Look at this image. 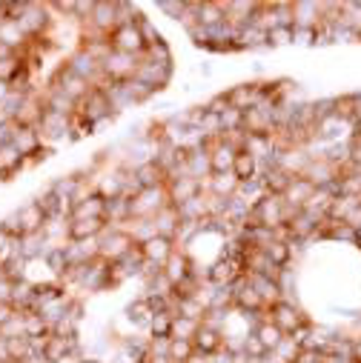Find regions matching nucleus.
Instances as JSON below:
<instances>
[{
	"instance_id": "obj_16",
	"label": "nucleus",
	"mask_w": 361,
	"mask_h": 363,
	"mask_svg": "<svg viewBox=\"0 0 361 363\" xmlns=\"http://www.w3.org/2000/svg\"><path fill=\"white\" fill-rule=\"evenodd\" d=\"M129 172H132V180H135L138 189H161V186H166V180H169L166 169L158 160H144Z\"/></svg>"
},
{
	"instance_id": "obj_34",
	"label": "nucleus",
	"mask_w": 361,
	"mask_h": 363,
	"mask_svg": "<svg viewBox=\"0 0 361 363\" xmlns=\"http://www.w3.org/2000/svg\"><path fill=\"white\" fill-rule=\"evenodd\" d=\"M124 315H126V320L135 326V332H138V329H149V320L155 318V312H152V306H149L146 298L132 301V303L124 309Z\"/></svg>"
},
{
	"instance_id": "obj_28",
	"label": "nucleus",
	"mask_w": 361,
	"mask_h": 363,
	"mask_svg": "<svg viewBox=\"0 0 361 363\" xmlns=\"http://www.w3.org/2000/svg\"><path fill=\"white\" fill-rule=\"evenodd\" d=\"M180 212L169 203L166 209H161L155 218H152V226H155V235H163V238H169V240H175L178 238V229H180Z\"/></svg>"
},
{
	"instance_id": "obj_33",
	"label": "nucleus",
	"mask_w": 361,
	"mask_h": 363,
	"mask_svg": "<svg viewBox=\"0 0 361 363\" xmlns=\"http://www.w3.org/2000/svg\"><path fill=\"white\" fill-rule=\"evenodd\" d=\"M255 49H266V32H261L252 23L241 26L235 38V52H255Z\"/></svg>"
},
{
	"instance_id": "obj_25",
	"label": "nucleus",
	"mask_w": 361,
	"mask_h": 363,
	"mask_svg": "<svg viewBox=\"0 0 361 363\" xmlns=\"http://www.w3.org/2000/svg\"><path fill=\"white\" fill-rule=\"evenodd\" d=\"M232 174L238 184H249V180H258L261 174V160L255 155H249L247 149H238L235 152V163H232Z\"/></svg>"
},
{
	"instance_id": "obj_37",
	"label": "nucleus",
	"mask_w": 361,
	"mask_h": 363,
	"mask_svg": "<svg viewBox=\"0 0 361 363\" xmlns=\"http://www.w3.org/2000/svg\"><path fill=\"white\" fill-rule=\"evenodd\" d=\"M166 357L172 360V363H190L193 357H195V346H193V340H169V349H166Z\"/></svg>"
},
{
	"instance_id": "obj_49",
	"label": "nucleus",
	"mask_w": 361,
	"mask_h": 363,
	"mask_svg": "<svg viewBox=\"0 0 361 363\" xmlns=\"http://www.w3.org/2000/svg\"><path fill=\"white\" fill-rule=\"evenodd\" d=\"M0 363H12V357H9V340L0 335Z\"/></svg>"
},
{
	"instance_id": "obj_17",
	"label": "nucleus",
	"mask_w": 361,
	"mask_h": 363,
	"mask_svg": "<svg viewBox=\"0 0 361 363\" xmlns=\"http://www.w3.org/2000/svg\"><path fill=\"white\" fill-rule=\"evenodd\" d=\"M109 229V220L95 218V220H66V243H86L98 240Z\"/></svg>"
},
{
	"instance_id": "obj_22",
	"label": "nucleus",
	"mask_w": 361,
	"mask_h": 363,
	"mask_svg": "<svg viewBox=\"0 0 361 363\" xmlns=\"http://www.w3.org/2000/svg\"><path fill=\"white\" fill-rule=\"evenodd\" d=\"M235 152L227 140H210V166H212V174H230L232 172V163H235Z\"/></svg>"
},
{
	"instance_id": "obj_15",
	"label": "nucleus",
	"mask_w": 361,
	"mask_h": 363,
	"mask_svg": "<svg viewBox=\"0 0 361 363\" xmlns=\"http://www.w3.org/2000/svg\"><path fill=\"white\" fill-rule=\"evenodd\" d=\"M95 218L107 220V198H101L98 192H89L80 201H75L66 215V220H95Z\"/></svg>"
},
{
	"instance_id": "obj_45",
	"label": "nucleus",
	"mask_w": 361,
	"mask_h": 363,
	"mask_svg": "<svg viewBox=\"0 0 361 363\" xmlns=\"http://www.w3.org/2000/svg\"><path fill=\"white\" fill-rule=\"evenodd\" d=\"M350 166H358L361 169V138L358 135H350Z\"/></svg>"
},
{
	"instance_id": "obj_35",
	"label": "nucleus",
	"mask_w": 361,
	"mask_h": 363,
	"mask_svg": "<svg viewBox=\"0 0 361 363\" xmlns=\"http://www.w3.org/2000/svg\"><path fill=\"white\" fill-rule=\"evenodd\" d=\"M235 192H238V180H235V174L230 172V174H212L210 180H207V195H215V198H235Z\"/></svg>"
},
{
	"instance_id": "obj_9",
	"label": "nucleus",
	"mask_w": 361,
	"mask_h": 363,
	"mask_svg": "<svg viewBox=\"0 0 361 363\" xmlns=\"http://www.w3.org/2000/svg\"><path fill=\"white\" fill-rule=\"evenodd\" d=\"M172 74H175V66L172 63H155V60H146V57H141V66H138V80L141 83H146L152 92L158 95V92H163V89L172 83Z\"/></svg>"
},
{
	"instance_id": "obj_21",
	"label": "nucleus",
	"mask_w": 361,
	"mask_h": 363,
	"mask_svg": "<svg viewBox=\"0 0 361 363\" xmlns=\"http://www.w3.org/2000/svg\"><path fill=\"white\" fill-rule=\"evenodd\" d=\"M69 126H72V118L69 115H58V112H43V121H41V135H43V140L52 146L55 140H60V138H66L69 140Z\"/></svg>"
},
{
	"instance_id": "obj_39",
	"label": "nucleus",
	"mask_w": 361,
	"mask_h": 363,
	"mask_svg": "<svg viewBox=\"0 0 361 363\" xmlns=\"http://www.w3.org/2000/svg\"><path fill=\"white\" fill-rule=\"evenodd\" d=\"M0 232H4L9 240H21V238H26V232H23V226H21V215H18V209L15 212H9L6 218H0Z\"/></svg>"
},
{
	"instance_id": "obj_18",
	"label": "nucleus",
	"mask_w": 361,
	"mask_h": 363,
	"mask_svg": "<svg viewBox=\"0 0 361 363\" xmlns=\"http://www.w3.org/2000/svg\"><path fill=\"white\" fill-rule=\"evenodd\" d=\"M175 249H178V243L169 240V238H163V235H152L149 240L141 243V252H144L146 263H149V266H158V269L166 266V260L175 255Z\"/></svg>"
},
{
	"instance_id": "obj_36",
	"label": "nucleus",
	"mask_w": 361,
	"mask_h": 363,
	"mask_svg": "<svg viewBox=\"0 0 361 363\" xmlns=\"http://www.w3.org/2000/svg\"><path fill=\"white\" fill-rule=\"evenodd\" d=\"M172 320L175 315L172 312H158L152 320H149V340H172Z\"/></svg>"
},
{
	"instance_id": "obj_2",
	"label": "nucleus",
	"mask_w": 361,
	"mask_h": 363,
	"mask_svg": "<svg viewBox=\"0 0 361 363\" xmlns=\"http://www.w3.org/2000/svg\"><path fill=\"white\" fill-rule=\"evenodd\" d=\"M247 278V257H215L207 266V284L210 286H235Z\"/></svg>"
},
{
	"instance_id": "obj_50",
	"label": "nucleus",
	"mask_w": 361,
	"mask_h": 363,
	"mask_svg": "<svg viewBox=\"0 0 361 363\" xmlns=\"http://www.w3.org/2000/svg\"><path fill=\"white\" fill-rule=\"evenodd\" d=\"M12 95V86H9V80H0V106H4V101Z\"/></svg>"
},
{
	"instance_id": "obj_31",
	"label": "nucleus",
	"mask_w": 361,
	"mask_h": 363,
	"mask_svg": "<svg viewBox=\"0 0 361 363\" xmlns=\"http://www.w3.org/2000/svg\"><path fill=\"white\" fill-rule=\"evenodd\" d=\"M293 18H296V26L318 29L321 26V4H316V0H296Z\"/></svg>"
},
{
	"instance_id": "obj_10",
	"label": "nucleus",
	"mask_w": 361,
	"mask_h": 363,
	"mask_svg": "<svg viewBox=\"0 0 361 363\" xmlns=\"http://www.w3.org/2000/svg\"><path fill=\"white\" fill-rule=\"evenodd\" d=\"M109 46L112 52H124V55H132V57H144L146 55V43H144V35L135 23L129 26H118L112 35H109Z\"/></svg>"
},
{
	"instance_id": "obj_8",
	"label": "nucleus",
	"mask_w": 361,
	"mask_h": 363,
	"mask_svg": "<svg viewBox=\"0 0 361 363\" xmlns=\"http://www.w3.org/2000/svg\"><path fill=\"white\" fill-rule=\"evenodd\" d=\"M266 318L273 320L284 335H293L298 326L310 323V318L304 315V309H301L296 301H279L276 306H269V309H266Z\"/></svg>"
},
{
	"instance_id": "obj_26",
	"label": "nucleus",
	"mask_w": 361,
	"mask_h": 363,
	"mask_svg": "<svg viewBox=\"0 0 361 363\" xmlns=\"http://www.w3.org/2000/svg\"><path fill=\"white\" fill-rule=\"evenodd\" d=\"M313 192H316V186L310 184V180H307V177H301V174H296V177L290 180L287 192H284V203H287L290 209H304V206H307V201L313 198Z\"/></svg>"
},
{
	"instance_id": "obj_20",
	"label": "nucleus",
	"mask_w": 361,
	"mask_h": 363,
	"mask_svg": "<svg viewBox=\"0 0 361 363\" xmlns=\"http://www.w3.org/2000/svg\"><path fill=\"white\" fill-rule=\"evenodd\" d=\"M261 186H264V195H276V198H284L287 186H290V180L293 174H287L281 166H261Z\"/></svg>"
},
{
	"instance_id": "obj_24",
	"label": "nucleus",
	"mask_w": 361,
	"mask_h": 363,
	"mask_svg": "<svg viewBox=\"0 0 361 363\" xmlns=\"http://www.w3.org/2000/svg\"><path fill=\"white\" fill-rule=\"evenodd\" d=\"M43 263H46L49 275H52L55 281H63V278H66V272L72 269V260H69V249H66V243L49 246V249H46V255H43Z\"/></svg>"
},
{
	"instance_id": "obj_12",
	"label": "nucleus",
	"mask_w": 361,
	"mask_h": 363,
	"mask_svg": "<svg viewBox=\"0 0 361 363\" xmlns=\"http://www.w3.org/2000/svg\"><path fill=\"white\" fill-rule=\"evenodd\" d=\"M227 104L238 112H247L252 106L261 104V80H244V83H235L232 89H227Z\"/></svg>"
},
{
	"instance_id": "obj_7",
	"label": "nucleus",
	"mask_w": 361,
	"mask_h": 363,
	"mask_svg": "<svg viewBox=\"0 0 361 363\" xmlns=\"http://www.w3.org/2000/svg\"><path fill=\"white\" fill-rule=\"evenodd\" d=\"M138 66H141V57H132V55H124V52H109V57L101 63V69H104L101 83H126L138 74Z\"/></svg>"
},
{
	"instance_id": "obj_29",
	"label": "nucleus",
	"mask_w": 361,
	"mask_h": 363,
	"mask_svg": "<svg viewBox=\"0 0 361 363\" xmlns=\"http://www.w3.org/2000/svg\"><path fill=\"white\" fill-rule=\"evenodd\" d=\"M296 246L298 243H290V240H273L269 246H264L261 252L266 255V260L273 263V266H279V269H287V266H293V257H296Z\"/></svg>"
},
{
	"instance_id": "obj_6",
	"label": "nucleus",
	"mask_w": 361,
	"mask_h": 363,
	"mask_svg": "<svg viewBox=\"0 0 361 363\" xmlns=\"http://www.w3.org/2000/svg\"><path fill=\"white\" fill-rule=\"evenodd\" d=\"M132 203V220H152L161 209L169 206V195H166V186L161 189H141L138 195L129 198Z\"/></svg>"
},
{
	"instance_id": "obj_44",
	"label": "nucleus",
	"mask_w": 361,
	"mask_h": 363,
	"mask_svg": "<svg viewBox=\"0 0 361 363\" xmlns=\"http://www.w3.org/2000/svg\"><path fill=\"white\" fill-rule=\"evenodd\" d=\"M204 106H207V112H212V115H224V112L230 109V104H227V95H224V92L212 95V98H210Z\"/></svg>"
},
{
	"instance_id": "obj_19",
	"label": "nucleus",
	"mask_w": 361,
	"mask_h": 363,
	"mask_svg": "<svg viewBox=\"0 0 361 363\" xmlns=\"http://www.w3.org/2000/svg\"><path fill=\"white\" fill-rule=\"evenodd\" d=\"M193 346H195V354H201V357H215L218 352H224V332H221L218 326L201 323V329H198L195 337H193Z\"/></svg>"
},
{
	"instance_id": "obj_23",
	"label": "nucleus",
	"mask_w": 361,
	"mask_h": 363,
	"mask_svg": "<svg viewBox=\"0 0 361 363\" xmlns=\"http://www.w3.org/2000/svg\"><path fill=\"white\" fill-rule=\"evenodd\" d=\"M247 278H249L252 289L258 292V298L264 301L266 309H269V306H276L279 301H284V289H281L279 278H266V275H247Z\"/></svg>"
},
{
	"instance_id": "obj_3",
	"label": "nucleus",
	"mask_w": 361,
	"mask_h": 363,
	"mask_svg": "<svg viewBox=\"0 0 361 363\" xmlns=\"http://www.w3.org/2000/svg\"><path fill=\"white\" fill-rule=\"evenodd\" d=\"M298 212V209H290L284 203V198H276V195H264L255 206H252V220L266 226V229H279L290 220V215Z\"/></svg>"
},
{
	"instance_id": "obj_48",
	"label": "nucleus",
	"mask_w": 361,
	"mask_h": 363,
	"mask_svg": "<svg viewBox=\"0 0 361 363\" xmlns=\"http://www.w3.org/2000/svg\"><path fill=\"white\" fill-rule=\"evenodd\" d=\"M350 363H361V337L350 343Z\"/></svg>"
},
{
	"instance_id": "obj_11",
	"label": "nucleus",
	"mask_w": 361,
	"mask_h": 363,
	"mask_svg": "<svg viewBox=\"0 0 361 363\" xmlns=\"http://www.w3.org/2000/svg\"><path fill=\"white\" fill-rule=\"evenodd\" d=\"M77 115H83L86 121H92V123H98V121H104V118H112L115 112H112V101H109V95H107V89L95 86L92 92H89V95L77 104Z\"/></svg>"
},
{
	"instance_id": "obj_46",
	"label": "nucleus",
	"mask_w": 361,
	"mask_h": 363,
	"mask_svg": "<svg viewBox=\"0 0 361 363\" xmlns=\"http://www.w3.org/2000/svg\"><path fill=\"white\" fill-rule=\"evenodd\" d=\"M15 318H18V309L12 303H0V332H4Z\"/></svg>"
},
{
	"instance_id": "obj_13",
	"label": "nucleus",
	"mask_w": 361,
	"mask_h": 363,
	"mask_svg": "<svg viewBox=\"0 0 361 363\" xmlns=\"http://www.w3.org/2000/svg\"><path fill=\"white\" fill-rule=\"evenodd\" d=\"M269 104H258L252 109L244 112V132L247 135H276V118Z\"/></svg>"
},
{
	"instance_id": "obj_27",
	"label": "nucleus",
	"mask_w": 361,
	"mask_h": 363,
	"mask_svg": "<svg viewBox=\"0 0 361 363\" xmlns=\"http://www.w3.org/2000/svg\"><path fill=\"white\" fill-rule=\"evenodd\" d=\"M18 215H21V226H23V232H26V235H38V232H43V229H46V223H49V218H46V212L41 209V203H38V201L23 203V206L18 209Z\"/></svg>"
},
{
	"instance_id": "obj_1",
	"label": "nucleus",
	"mask_w": 361,
	"mask_h": 363,
	"mask_svg": "<svg viewBox=\"0 0 361 363\" xmlns=\"http://www.w3.org/2000/svg\"><path fill=\"white\" fill-rule=\"evenodd\" d=\"M135 246H138V240L129 235V229H124V226H109V229L98 238V257L107 260V263H118V260H124Z\"/></svg>"
},
{
	"instance_id": "obj_43",
	"label": "nucleus",
	"mask_w": 361,
	"mask_h": 363,
	"mask_svg": "<svg viewBox=\"0 0 361 363\" xmlns=\"http://www.w3.org/2000/svg\"><path fill=\"white\" fill-rule=\"evenodd\" d=\"M158 9H161L166 18H172V21H180V18L187 15V4H184V0H175V4H172V0H161Z\"/></svg>"
},
{
	"instance_id": "obj_41",
	"label": "nucleus",
	"mask_w": 361,
	"mask_h": 363,
	"mask_svg": "<svg viewBox=\"0 0 361 363\" xmlns=\"http://www.w3.org/2000/svg\"><path fill=\"white\" fill-rule=\"evenodd\" d=\"M318 43V29H310V26H296L293 29V46H316Z\"/></svg>"
},
{
	"instance_id": "obj_14",
	"label": "nucleus",
	"mask_w": 361,
	"mask_h": 363,
	"mask_svg": "<svg viewBox=\"0 0 361 363\" xmlns=\"http://www.w3.org/2000/svg\"><path fill=\"white\" fill-rule=\"evenodd\" d=\"M66 66L77 74V77H83V80H89L92 86H98L101 80H104V69H101V60H95L89 52H83V49H75L69 57H66Z\"/></svg>"
},
{
	"instance_id": "obj_38",
	"label": "nucleus",
	"mask_w": 361,
	"mask_h": 363,
	"mask_svg": "<svg viewBox=\"0 0 361 363\" xmlns=\"http://www.w3.org/2000/svg\"><path fill=\"white\" fill-rule=\"evenodd\" d=\"M198 329H201V323L198 320H190V318H178L175 315V320H172V337L175 340H193Z\"/></svg>"
},
{
	"instance_id": "obj_42",
	"label": "nucleus",
	"mask_w": 361,
	"mask_h": 363,
	"mask_svg": "<svg viewBox=\"0 0 361 363\" xmlns=\"http://www.w3.org/2000/svg\"><path fill=\"white\" fill-rule=\"evenodd\" d=\"M144 57H146V60H155V63H172V49H169L166 40H161V43L149 46Z\"/></svg>"
},
{
	"instance_id": "obj_5",
	"label": "nucleus",
	"mask_w": 361,
	"mask_h": 363,
	"mask_svg": "<svg viewBox=\"0 0 361 363\" xmlns=\"http://www.w3.org/2000/svg\"><path fill=\"white\" fill-rule=\"evenodd\" d=\"M166 195H169V203L175 209H180L184 203L207 195V184L198 177H193V174H175V177L166 180Z\"/></svg>"
},
{
	"instance_id": "obj_32",
	"label": "nucleus",
	"mask_w": 361,
	"mask_h": 363,
	"mask_svg": "<svg viewBox=\"0 0 361 363\" xmlns=\"http://www.w3.org/2000/svg\"><path fill=\"white\" fill-rule=\"evenodd\" d=\"M252 335L261 340V346H264L266 352H276V349L284 343V337H287V335H284V332H281V329H279L273 320H269V318H264L261 323H255Z\"/></svg>"
},
{
	"instance_id": "obj_4",
	"label": "nucleus",
	"mask_w": 361,
	"mask_h": 363,
	"mask_svg": "<svg viewBox=\"0 0 361 363\" xmlns=\"http://www.w3.org/2000/svg\"><path fill=\"white\" fill-rule=\"evenodd\" d=\"M49 89H55V92H60V95H66L72 104H80L95 86L89 83V80H83V77H77L66 63H60L58 72H55L52 80H49Z\"/></svg>"
},
{
	"instance_id": "obj_40",
	"label": "nucleus",
	"mask_w": 361,
	"mask_h": 363,
	"mask_svg": "<svg viewBox=\"0 0 361 363\" xmlns=\"http://www.w3.org/2000/svg\"><path fill=\"white\" fill-rule=\"evenodd\" d=\"M293 46V26H276L273 32H266V49H284Z\"/></svg>"
},
{
	"instance_id": "obj_30",
	"label": "nucleus",
	"mask_w": 361,
	"mask_h": 363,
	"mask_svg": "<svg viewBox=\"0 0 361 363\" xmlns=\"http://www.w3.org/2000/svg\"><path fill=\"white\" fill-rule=\"evenodd\" d=\"M0 43L4 46H9L12 52H23L26 46H29V38H26V32L21 29V23L18 21H0Z\"/></svg>"
},
{
	"instance_id": "obj_47",
	"label": "nucleus",
	"mask_w": 361,
	"mask_h": 363,
	"mask_svg": "<svg viewBox=\"0 0 361 363\" xmlns=\"http://www.w3.org/2000/svg\"><path fill=\"white\" fill-rule=\"evenodd\" d=\"M12 292H15V284L0 278V303H12Z\"/></svg>"
}]
</instances>
